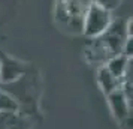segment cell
Returning a JSON list of instances; mask_svg holds the SVG:
<instances>
[{"label":"cell","instance_id":"obj_1","mask_svg":"<svg viewBox=\"0 0 133 129\" xmlns=\"http://www.w3.org/2000/svg\"><path fill=\"white\" fill-rule=\"evenodd\" d=\"M90 5V0H55L54 18L57 24L67 33L81 35L82 21Z\"/></svg>","mask_w":133,"mask_h":129},{"label":"cell","instance_id":"obj_2","mask_svg":"<svg viewBox=\"0 0 133 129\" xmlns=\"http://www.w3.org/2000/svg\"><path fill=\"white\" fill-rule=\"evenodd\" d=\"M112 20H114L112 12L91 3L87 9V12H85L84 21H82V35H85L90 39L102 36L108 30Z\"/></svg>","mask_w":133,"mask_h":129},{"label":"cell","instance_id":"obj_3","mask_svg":"<svg viewBox=\"0 0 133 129\" xmlns=\"http://www.w3.org/2000/svg\"><path fill=\"white\" fill-rule=\"evenodd\" d=\"M108 102L117 122L124 125L132 119V101L123 93L121 89L108 95Z\"/></svg>","mask_w":133,"mask_h":129},{"label":"cell","instance_id":"obj_4","mask_svg":"<svg viewBox=\"0 0 133 129\" xmlns=\"http://www.w3.org/2000/svg\"><path fill=\"white\" fill-rule=\"evenodd\" d=\"M2 62V68H0V81L3 83H9V81H14L19 78L24 69H23V65L19 62L14 60V59H3Z\"/></svg>","mask_w":133,"mask_h":129},{"label":"cell","instance_id":"obj_5","mask_svg":"<svg viewBox=\"0 0 133 129\" xmlns=\"http://www.w3.org/2000/svg\"><path fill=\"white\" fill-rule=\"evenodd\" d=\"M97 83L106 96L115 90H118L121 86V81L117 77H114L105 66H99V69H97Z\"/></svg>","mask_w":133,"mask_h":129},{"label":"cell","instance_id":"obj_6","mask_svg":"<svg viewBox=\"0 0 133 129\" xmlns=\"http://www.w3.org/2000/svg\"><path fill=\"white\" fill-rule=\"evenodd\" d=\"M130 63H132V59L130 57H127L124 54H117V56H112L103 66L108 69L114 77H117L121 81V78L126 74L127 68L130 66Z\"/></svg>","mask_w":133,"mask_h":129},{"label":"cell","instance_id":"obj_7","mask_svg":"<svg viewBox=\"0 0 133 129\" xmlns=\"http://www.w3.org/2000/svg\"><path fill=\"white\" fill-rule=\"evenodd\" d=\"M18 110V102L9 93L0 90V114H11Z\"/></svg>","mask_w":133,"mask_h":129},{"label":"cell","instance_id":"obj_8","mask_svg":"<svg viewBox=\"0 0 133 129\" xmlns=\"http://www.w3.org/2000/svg\"><path fill=\"white\" fill-rule=\"evenodd\" d=\"M90 2L93 5H97V6H100L103 9L109 11V12H112V11H115L117 8L120 6L123 0H90Z\"/></svg>","mask_w":133,"mask_h":129},{"label":"cell","instance_id":"obj_9","mask_svg":"<svg viewBox=\"0 0 133 129\" xmlns=\"http://www.w3.org/2000/svg\"><path fill=\"white\" fill-rule=\"evenodd\" d=\"M0 60H2V59H0ZM0 68H2V62H0Z\"/></svg>","mask_w":133,"mask_h":129}]
</instances>
